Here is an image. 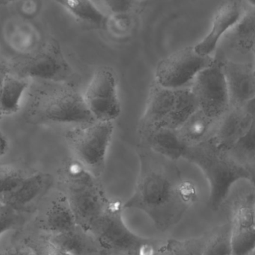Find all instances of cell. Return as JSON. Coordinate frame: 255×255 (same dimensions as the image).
Returning a JSON list of instances; mask_svg holds the SVG:
<instances>
[{
    "mask_svg": "<svg viewBox=\"0 0 255 255\" xmlns=\"http://www.w3.org/2000/svg\"><path fill=\"white\" fill-rule=\"evenodd\" d=\"M199 109L208 117L219 119L230 107L229 92L223 72V61L201 71L190 85Z\"/></svg>",
    "mask_w": 255,
    "mask_h": 255,
    "instance_id": "9",
    "label": "cell"
},
{
    "mask_svg": "<svg viewBox=\"0 0 255 255\" xmlns=\"http://www.w3.org/2000/svg\"><path fill=\"white\" fill-rule=\"evenodd\" d=\"M235 25L238 27L235 34L237 45L242 50L250 51L254 46V11L249 13L241 22H238Z\"/></svg>",
    "mask_w": 255,
    "mask_h": 255,
    "instance_id": "29",
    "label": "cell"
},
{
    "mask_svg": "<svg viewBox=\"0 0 255 255\" xmlns=\"http://www.w3.org/2000/svg\"><path fill=\"white\" fill-rule=\"evenodd\" d=\"M242 10L241 0H226L216 12L209 32L193 46L195 51L199 55H211L217 48L222 36L241 20Z\"/></svg>",
    "mask_w": 255,
    "mask_h": 255,
    "instance_id": "16",
    "label": "cell"
},
{
    "mask_svg": "<svg viewBox=\"0 0 255 255\" xmlns=\"http://www.w3.org/2000/svg\"><path fill=\"white\" fill-rule=\"evenodd\" d=\"M7 147H8L7 140L6 139L5 136L0 132V157L5 154Z\"/></svg>",
    "mask_w": 255,
    "mask_h": 255,
    "instance_id": "34",
    "label": "cell"
},
{
    "mask_svg": "<svg viewBox=\"0 0 255 255\" xmlns=\"http://www.w3.org/2000/svg\"><path fill=\"white\" fill-rule=\"evenodd\" d=\"M29 220V215L17 212L5 205H0V236L8 231H18Z\"/></svg>",
    "mask_w": 255,
    "mask_h": 255,
    "instance_id": "28",
    "label": "cell"
},
{
    "mask_svg": "<svg viewBox=\"0 0 255 255\" xmlns=\"http://www.w3.org/2000/svg\"><path fill=\"white\" fill-rule=\"evenodd\" d=\"M10 0H0V5L7 4V3L10 2Z\"/></svg>",
    "mask_w": 255,
    "mask_h": 255,
    "instance_id": "35",
    "label": "cell"
},
{
    "mask_svg": "<svg viewBox=\"0 0 255 255\" xmlns=\"http://www.w3.org/2000/svg\"><path fill=\"white\" fill-rule=\"evenodd\" d=\"M46 235L52 243L70 255H96L101 252L91 234L78 225L67 232Z\"/></svg>",
    "mask_w": 255,
    "mask_h": 255,
    "instance_id": "19",
    "label": "cell"
},
{
    "mask_svg": "<svg viewBox=\"0 0 255 255\" xmlns=\"http://www.w3.org/2000/svg\"><path fill=\"white\" fill-rule=\"evenodd\" d=\"M10 72L9 65L6 63L0 61V103H1V93H2L3 84H4V79L6 76ZM1 118V111H0V120Z\"/></svg>",
    "mask_w": 255,
    "mask_h": 255,
    "instance_id": "33",
    "label": "cell"
},
{
    "mask_svg": "<svg viewBox=\"0 0 255 255\" xmlns=\"http://www.w3.org/2000/svg\"><path fill=\"white\" fill-rule=\"evenodd\" d=\"M139 136L140 145L175 162L184 157L188 148L174 129L160 128Z\"/></svg>",
    "mask_w": 255,
    "mask_h": 255,
    "instance_id": "18",
    "label": "cell"
},
{
    "mask_svg": "<svg viewBox=\"0 0 255 255\" xmlns=\"http://www.w3.org/2000/svg\"><path fill=\"white\" fill-rule=\"evenodd\" d=\"M177 100V90L160 86L153 82L150 87L145 112L138 126L139 136L164 128L170 118Z\"/></svg>",
    "mask_w": 255,
    "mask_h": 255,
    "instance_id": "14",
    "label": "cell"
},
{
    "mask_svg": "<svg viewBox=\"0 0 255 255\" xmlns=\"http://www.w3.org/2000/svg\"><path fill=\"white\" fill-rule=\"evenodd\" d=\"M59 183L76 224L89 232L111 201L106 197L99 178L90 173L76 159L70 158L60 169Z\"/></svg>",
    "mask_w": 255,
    "mask_h": 255,
    "instance_id": "4",
    "label": "cell"
},
{
    "mask_svg": "<svg viewBox=\"0 0 255 255\" xmlns=\"http://www.w3.org/2000/svg\"><path fill=\"white\" fill-rule=\"evenodd\" d=\"M232 255H253L255 249L254 190L234 206L230 223Z\"/></svg>",
    "mask_w": 255,
    "mask_h": 255,
    "instance_id": "11",
    "label": "cell"
},
{
    "mask_svg": "<svg viewBox=\"0 0 255 255\" xmlns=\"http://www.w3.org/2000/svg\"><path fill=\"white\" fill-rule=\"evenodd\" d=\"M183 158L197 166L210 187L209 205L213 211L222 206L235 183L246 180L254 186L255 169L237 161L229 151L220 149L212 139L188 147Z\"/></svg>",
    "mask_w": 255,
    "mask_h": 255,
    "instance_id": "3",
    "label": "cell"
},
{
    "mask_svg": "<svg viewBox=\"0 0 255 255\" xmlns=\"http://www.w3.org/2000/svg\"><path fill=\"white\" fill-rule=\"evenodd\" d=\"M82 96L96 121L113 122L121 115L118 82L110 67H102L96 70Z\"/></svg>",
    "mask_w": 255,
    "mask_h": 255,
    "instance_id": "10",
    "label": "cell"
},
{
    "mask_svg": "<svg viewBox=\"0 0 255 255\" xmlns=\"http://www.w3.org/2000/svg\"><path fill=\"white\" fill-rule=\"evenodd\" d=\"M215 58L199 55L187 46L162 59L157 64L154 82L169 89L189 88L198 74L212 65Z\"/></svg>",
    "mask_w": 255,
    "mask_h": 255,
    "instance_id": "7",
    "label": "cell"
},
{
    "mask_svg": "<svg viewBox=\"0 0 255 255\" xmlns=\"http://www.w3.org/2000/svg\"><path fill=\"white\" fill-rule=\"evenodd\" d=\"M28 226L47 235L61 233L77 226L73 211L62 193L54 199L43 211L36 214Z\"/></svg>",
    "mask_w": 255,
    "mask_h": 255,
    "instance_id": "17",
    "label": "cell"
},
{
    "mask_svg": "<svg viewBox=\"0 0 255 255\" xmlns=\"http://www.w3.org/2000/svg\"><path fill=\"white\" fill-rule=\"evenodd\" d=\"M80 20L96 25L106 22V16L91 0H53Z\"/></svg>",
    "mask_w": 255,
    "mask_h": 255,
    "instance_id": "23",
    "label": "cell"
},
{
    "mask_svg": "<svg viewBox=\"0 0 255 255\" xmlns=\"http://www.w3.org/2000/svg\"><path fill=\"white\" fill-rule=\"evenodd\" d=\"M53 184L54 178L50 174L38 172L26 175L3 205L22 214H34Z\"/></svg>",
    "mask_w": 255,
    "mask_h": 255,
    "instance_id": "13",
    "label": "cell"
},
{
    "mask_svg": "<svg viewBox=\"0 0 255 255\" xmlns=\"http://www.w3.org/2000/svg\"><path fill=\"white\" fill-rule=\"evenodd\" d=\"M113 122L95 121L67 133L74 157L90 173L100 178L106 166V154L113 134Z\"/></svg>",
    "mask_w": 255,
    "mask_h": 255,
    "instance_id": "5",
    "label": "cell"
},
{
    "mask_svg": "<svg viewBox=\"0 0 255 255\" xmlns=\"http://www.w3.org/2000/svg\"><path fill=\"white\" fill-rule=\"evenodd\" d=\"M252 3H253V4L254 3V0H252Z\"/></svg>",
    "mask_w": 255,
    "mask_h": 255,
    "instance_id": "36",
    "label": "cell"
},
{
    "mask_svg": "<svg viewBox=\"0 0 255 255\" xmlns=\"http://www.w3.org/2000/svg\"><path fill=\"white\" fill-rule=\"evenodd\" d=\"M16 232L13 238L15 242L26 246L35 255H70L52 243L46 234L35 230L28 224Z\"/></svg>",
    "mask_w": 255,
    "mask_h": 255,
    "instance_id": "21",
    "label": "cell"
},
{
    "mask_svg": "<svg viewBox=\"0 0 255 255\" xmlns=\"http://www.w3.org/2000/svg\"><path fill=\"white\" fill-rule=\"evenodd\" d=\"M24 117L35 125L85 127L95 122L83 96L69 83L41 82L29 95Z\"/></svg>",
    "mask_w": 255,
    "mask_h": 255,
    "instance_id": "2",
    "label": "cell"
},
{
    "mask_svg": "<svg viewBox=\"0 0 255 255\" xmlns=\"http://www.w3.org/2000/svg\"><path fill=\"white\" fill-rule=\"evenodd\" d=\"M230 106L241 107L255 100L254 65L250 63L223 61Z\"/></svg>",
    "mask_w": 255,
    "mask_h": 255,
    "instance_id": "15",
    "label": "cell"
},
{
    "mask_svg": "<svg viewBox=\"0 0 255 255\" xmlns=\"http://www.w3.org/2000/svg\"><path fill=\"white\" fill-rule=\"evenodd\" d=\"M139 172L131 197L124 209L145 213L156 227L165 231L178 224L197 199L196 189L181 176L176 162L139 144Z\"/></svg>",
    "mask_w": 255,
    "mask_h": 255,
    "instance_id": "1",
    "label": "cell"
},
{
    "mask_svg": "<svg viewBox=\"0 0 255 255\" xmlns=\"http://www.w3.org/2000/svg\"><path fill=\"white\" fill-rule=\"evenodd\" d=\"M8 32L7 35L10 42L14 43L16 46L18 43L19 45H22V48H24V43L25 44L26 43L28 46L29 45L33 47L35 46L36 39L37 40V33L32 25L25 22H16L14 25L9 28Z\"/></svg>",
    "mask_w": 255,
    "mask_h": 255,
    "instance_id": "30",
    "label": "cell"
},
{
    "mask_svg": "<svg viewBox=\"0 0 255 255\" xmlns=\"http://www.w3.org/2000/svg\"><path fill=\"white\" fill-rule=\"evenodd\" d=\"M0 255H35L26 246L16 242L12 247L0 250Z\"/></svg>",
    "mask_w": 255,
    "mask_h": 255,
    "instance_id": "32",
    "label": "cell"
},
{
    "mask_svg": "<svg viewBox=\"0 0 255 255\" xmlns=\"http://www.w3.org/2000/svg\"><path fill=\"white\" fill-rule=\"evenodd\" d=\"M207 235L188 239H170L166 241L172 255H203Z\"/></svg>",
    "mask_w": 255,
    "mask_h": 255,
    "instance_id": "27",
    "label": "cell"
},
{
    "mask_svg": "<svg viewBox=\"0 0 255 255\" xmlns=\"http://www.w3.org/2000/svg\"><path fill=\"white\" fill-rule=\"evenodd\" d=\"M217 121L218 119L208 117L199 109L177 129V132L187 146H195L213 139Z\"/></svg>",
    "mask_w": 255,
    "mask_h": 255,
    "instance_id": "20",
    "label": "cell"
},
{
    "mask_svg": "<svg viewBox=\"0 0 255 255\" xmlns=\"http://www.w3.org/2000/svg\"><path fill=\"white\" fill-rule=\"evenodd\" d=\"M123 209L121 202L110 201L106 211L90 229L100 251L127 254L145 239L127 227L123 220Z\"/></svg>",
    "mask_w": 255,
    "mask_h": 255,
    "instance_id": "8",
    "label": "cell"
},
{
    "mask_svg": "<svg viewBox=\"0 0 255 255\" xmlns=\"http://www.w3.org/2000/svg\"><path fill=\"white\" fill-rule=\"evenodd\" d=\"M10 1H12V0H10Z\"/></svg>",
    "mask_w": 255,
    "mask_h": 255,
    "instance_id": "37",
    "label": "cell"
},
{
    "mask_svg": "<svg viewBox=\"0 0 255 255\" xmlns=\"http://www.w3.org/2000/svg\"><path fill=\"white\" fill-rule=\"evenodd\" d=\"M255 125V100L241 107L230 106L219 118L212 140L220 149L229 151Z\"/></svg>",
    "mask_w": 255,
    "mask_h": 255,
    "instance_id": "12",
    "label": "cell"
},
{
    "mask_svg": "<svg viewBox=\"0 0 255 255\" xmlns=\"http://www.w3.org/2000/svg\"><path fill=\"white\" fill-rule=\"evenodd\" d=\"M255 125L228 151L237 161L253 169L255 163Z\"/></svg>",
    "mask_w": 255,
    "mask_h": 255,
    "instance_id": "25",
    "label": "cell"
},
{
    "mask_svg": "<svg viewBox=\"0 0 255 255\" xmlns=\"http://www.w3.org/2000/svg\"><path fill=\"white\" fill-rule=\"evenodd\" d=\"M8 65L10 73L27 80L70 84L73 78V70L55 42H49Z\"/></svg>",
    "mask_w": 255,
    "mask_h": 255,
    "instance_id": "6",
    "label": "cell"
},
{
    "mask_svg": "<svg viewBox=\"0 0 255 255\" xmlns=\"http://www.w3.org/2000/svg\"><path fill=\"white\" fill-rule=\"evenodd\" d=\"M26 174L15 166H0V205L19 187Z\"/></svg>",
    "mask_w": 255,
    "mask_h": 255,
    "instance_id": "26",
    "label": "cell"
},
{
    "mask_svg": "<svg viewBox=\"0 0 255 255\" xmlns=\"http://www.w3.org/2000/svg\"><path fill=\"white\" fill-rule=\"evenodd\" d=\"M203 255H232L230 223L217 226L207 235Z\"/></svg>",
    "mask_w": 255,
    "mask_h": 255,
    "instance_id": "24",
    "label": "cell"
},
{
    "mask_svg": "<svg viewBox=\"0 0 255 255\" xmlns=\"http://www.w3.org/2000/svg\"><path fill=\"white\" fill-rule=\"evenodd\" d=\"M127 255H172L166 242L157 240L147 239L127 253Z\"/></svg>",
    "mask_w": 255,
    "mask_h": 255,
    "instance_id": "31",
    "label": "cell"
},
{
    "mask_svg": "<svg viewBox=\"0 0 255 255\" xmlns=\"http://www.w3.org/2000/svg\"><path fill=\"white\" fill-rule=\"evenodd\" d=\"M28 85V80L13 76L9 72L3 84L0 103L1 116L13 115L19 110L21 99Z\"/></svg>",
    "mask_w": 255,
    "mask_h": 255,
    "instance_id": "22",
    "label": "cell"
}]
</instances>
